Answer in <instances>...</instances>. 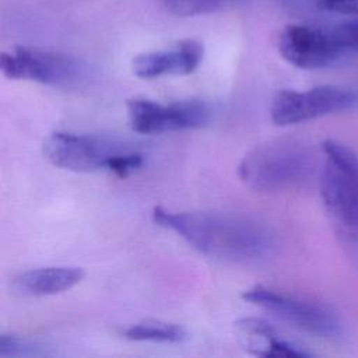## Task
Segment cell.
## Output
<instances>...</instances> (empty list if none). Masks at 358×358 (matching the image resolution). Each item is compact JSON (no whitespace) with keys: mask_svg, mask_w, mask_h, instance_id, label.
Masks as SVG:
<instances>
[{"mask_svg":"<svg viewBox=\"0 0 358 358\" xmlns=\"http://www.w3.org/2000/svg\"><path fill=\"white\" fill-rule=\"evenodd\" d=\"M122 336L133 341H155V343H180L186 340V330L175 323L161 320H145L130 324L122 331Z\"/></svg>","mask_w":358,"mask_h":358,"instance_id":"cell-12","label":"cell"},{"mask_svg":"<svg viewBox=\"0 0 358 358\" xmlns=\"http://www.w3.org/2000/svg\"><path fill=\"white\" fill-rule=\"evenodd\" d=\"M152 220L179 235L200 253L224 262H257L270 256L275 245L273 234L266 227L238 215L206 211L178 213L155 207Z\"/></svg>","mask_w":358,"mask_h":358,"instance_id":"cell-1","label":"cell"},{"mask_svg":"<svg viewBox=\"0 0 358 358\" xmlns=\"http://www.w3.org/2000/svg\"><path fill=\"white\" fill-rule=\"evenodd\" d=\"M43 154L55 165L74 172L108 171L127 178L144 164L140 145L127 138L53 131L43 141Z\"/></svg>","mask_w":358,"mask_h":358,"instance_id":"cell-2","label":"cell"},{"mask_svg":"<svg viewBox=\"0 0 358 358\" xmlns=\"http://www.w3.org/2000/svg\"><path fill=\"white\" fill-rule=\"evenodd\" d=\"M333 29L345 55H358V18L333 25Z\"/></svg>","mask_w":358,"mask_h":358,"instance_id":"cell-15","label":"cell"},{"mask_svg":"<svg viewBox=\"0 0 358 358\" xmlns=\"http://www.w3.org/2000/svg\"><path fill=\"white\" fill-rule=\"evenodd\" d=\"M3 76L11 80H29L45 85L78 90L91 80L90 67L69 55L39 48L17 46L0 55Z\"/></svg>","mask_w":358,"mask_h":358,"instance_id":"cell-5","label":"cell"},{"mask_svg":"<svg viewBox=\"0 0 358 358\" xmlns=\"http://www.w3.org/2000/svg\"><path fill=\"white\" fill-rule=\"evenodd\" d=\"M204 46L197 39H183L172 49L137 55L131 60V70L138 78L152 80L161 76H187L203 60Z\"/></svg>","mask_w":358,"mask_h":358,"instance_id":"cell-10","label":"cell"},{"mask_svg":"<svg viewBox=\"0 0 358 358\" xmlns=\"http://www.w3.org/2000/svg\"><path fill=\"white\" fill-rule=\"evenodd\" d=\"M322 11L358 17V0H310Z\"/></svg>","mask_w":358,"mask_h":358,"instance_id":"cell-16","label":"cell"},{"mask_svg":"<svg viewBox=\"0 0 358 358\" xmlns=\"http://www.w3.org/2000/svg\"><path fill=\"white\" fill-rule=\"evenodd\" d=\"M248 0H159L162 7L178 17H194L217 13L239 4Z\"/></svg>","mask_w":358,"mask_h":358,"instance_id":"cell-13","label":"cell"},{"mask_svg":"<svg viewBox=\"0 0 358 358\" xmlns=\"http://www.w3.org/2000/svg\"><path fill=\"white\" fill-rule=\"evenodd\" d=\"M315 171L312 151L298 141L277 140L249 151L238 166L239 179L256 192H280L308 180Z\"/></svg>","mask_w":358,"mask_h":358,"instance_id":"cell-4","label":"cell"},{"mask_svg":"<svg viewBox=\"0 0 358 358\" xmlns=\"http://www.w3.org/2000/svg\"><path fill=\"white\" fill-rule=\"evenodd\" d=\"M354 109H358V90L320 85L306 91L277 92L270 106V117L277 126H288Z\"/></svg>","mask_w":358,"mask_h":358,"instance_id":"cell-6","label":"cell"},{"mask_svg":"<svg viewBox=\"0 0 358 358\" xmlns=\"http://www.w3.org/2000/svg\"><path fill=\"white\" fill-rule=\"evenodd\" d=\"M46 350L42 344L21 338L13 334H3L0 337V357H29V355H46Z\"/></svg>","mask_w":358,"mask_h":358,"instance_id":"cell-14","label":"cell"},{"mask_svg":"<svg viewBox=\"0 0 358 358\" xmlns=\"http://www.w3.org/2000/svg\"><path fill=\"white\" fill-rule=\"evenodd\" d=\"M278 50L289 64L305 70L330 67L347 57L333 27L287 25L280 34Z\"/></svg>","mask_w":358,"mask_h":358,"instance_id":"cell-9","label":"cell"},{"mask_svg":"<svg viewBox=\"0 0 358 358\" xmlns=\"http://www.w3.org/2000/svg\"><path fill=\"white\" fill-rule=\"evenodd\" d=\"M242 298L312 336L334 338L343 333L338 316L323 305L294 298L263 285H255L243 291Z\"/></svg>","mask_w":358,"mask_h":358,"instance_id":"cell-7","label":"cell"},{"mask_svg":"<svg viewBox=\"0 0 358 358\" xmlns=\"http://www.w3.org/2000/svg\"><path fill=\"white\" fill-rule=\"evenodd\" d=\"M320 196L343 242L358 253V155L334 140L322 143Z\"/></svg>","mask_w":358,"mask_h":358,"instance_id":"cell-3","label":"cell"},{"mask_svg":"<svg viewBox=\"0 0 358 358\" xmlns=\"http://www.w3.org/2000/svg\"><path fill=\"white\" fill-rule=\"evenodd\" d=\"M126 108L130 129L140 134L199 129L211 115L208 105L197 99L162 105L147 98H131L127 99Z\"/></svg>","mask_w":358,"mask_h":358,"instance_id":"cell-8","label":"cell"},{"mask_svg":"<svg viewBox=\"0 0 358 358\" xmlns=\"http://www.w3.org/2000/svg\"><path fill=\"white\" fill-rule=\"evenodd\" d=\"M83 278V268L76 266L42 267L18 274L11 287L14 292L22 296H46L67 291Z\"/></svg>","mask_w":358,"mask_h":358,"instance_id":"cell-11","label":"cell"}]
</instances>
